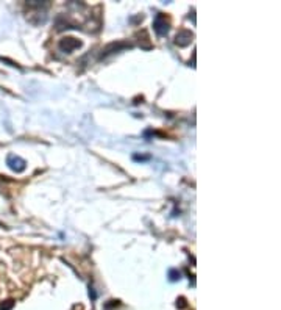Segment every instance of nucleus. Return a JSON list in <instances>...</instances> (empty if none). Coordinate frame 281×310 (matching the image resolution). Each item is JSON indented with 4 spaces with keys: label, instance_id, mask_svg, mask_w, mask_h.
<instances>
[{
    "label": "nucleus",
    "instance_id": "obj_6",
    "mask_svg": "<svg viewBox=\"0 0 281 310\" xmlns=\"http://www.w3.org/2000/svg\"><path fill=\"white\" fill-rule=\"evenodd\" d=\"M133 160L134 162H147V160H150V155H133Z\"/></svg>",
    "mask_w": 281,
    "mask_h": 310
},
{
    "label": "nucleus",
    "instance_id": "obj_2",
    "mask_svg": "<svg viewBox=\"0 0 281 310\" xmlns=\"http://www.w3.org/2000/svg\"><path fill=\"white\" fill-rule=\"evenodd\" d=\"M7 165L10 166V169H13V171H16V173H22L27 166L25 160H22L18 155H10L7 159Z\"/></svg>",
    "mask_w": 281,
    "mask_h": 310
},
{
    "label": "nucleus",
    "instance_id": "obj_4",
    "mask_svg": "<svg viewBox=\"0 0 281 310\" xmlns=\"http://www.w3.org/2000/svg\"><path fill=\"white\" fill-rule=\"evenodd\" d=\"M169 279H171L172 282H175V280H180V279H181V274H180V271H177V270H171V271H169Z\"/></svg>",
    "mask_w": 281,
    "mask_h": 310
},
{
    "label": "nucleus",
    "instance_id": "obj_3",
    "mask_svg": "<svg viewBox=\"0 0 281 310\" xmlns=\"http://www.w3.org/2000/svg\"><path fill=\"white\" fill-rule=\"evenodd\" d=\"M81 46V42L80 41H77V39H74V38H66V39H63L61 42H60V47L63 49V50H66V52H72L74 49H77V47H80Z\"/></svg>",
    "mask_w": 281,
    "mask_h": 310
},
{
    "label": "nucleus",
    "instance_id": "obj_1",
    "mask_svg": "<svg viewBox=\"0 0 281 310\" xmlns=\"http://www.w3.org/2000/svg\"><path fill=\"white\" fill-rule=\"evenodd\" d=\"M153 28L160 36H164L169 32V21L166 19L164 14H157V18L153 21Z\"/></svg>",
    "mask_w": 281,
    "mask_h": 310
},
{
    "label": "nucleus",
    "instance_id": "obj_5",
    "mask_svg": "<svg viewBox=\"0 0 281 310\" xmlns=\"http://www.w3.org/2000/svg\"><path fill=\"white\" fill-rule=\"evenodd\" d=\"M13 305H14V301H5L4 304H0V310H11L13 308Z\"/></svg>",
    "mask_w": 281,
    "mask_h": 310
}]
</instances>
